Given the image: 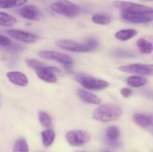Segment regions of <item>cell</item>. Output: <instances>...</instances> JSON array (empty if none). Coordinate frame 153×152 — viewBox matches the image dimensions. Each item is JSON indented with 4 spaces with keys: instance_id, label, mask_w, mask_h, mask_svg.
Here are the masks:
<instances>
[{
    "instance_id": "26",
    "label": "cell",
    "mask_w": 153,
    "mask_h": 152,
    "mask_svg": "<svg viewBox=\"0 0 153 152\" xmlns=\"http://www.w3.org/2000/svg\"><path fill=\"white\" fill-rule=\"evenodd\" d=\"M38 119L42 126L47 128V129H49L51 127V125H52V118H51V116H49L47 113H46V112L39 111Z\"/></svg>"
},
{
    "instance_id": "12",
    "label": "cell",
    "mask_w": 153,
    "mask_h": 152,
    "mask_svg": "<svg viewBox=\"0 0 153 152\" xmlns=\"http://www.w3.org/2000/svg\"><path fill=\"white\" fill-rule=\"evenodd\" d=\"M19 14L23 18L29 20L38 21L42 17L40 10L35 5L27 4L24 5L19 10Z\"/></svg>"
},
{
    "instance_id": "8",
    "label": "cell",
    "mask_w": 153,
    "mask_h": 152,
    "mask_svg": "<svg viewBox=\"0 0 153 152\" xmlns=\"http://www.w3.org/2000/svg\"><path fill=\"white\" fill-rule=\"evenodd\" d=\"M121 72L131 74H137L140 75H153V65L151 64H130L122 66L119 68Z\"/></svg>"
},
{
    "instance_id": "18",
    "label": "cell",
    "mask_w": 153,
    "mask_h": 152,
    "mask_svg": "<svg viewBox=\"0 0 153 152\" xmlns=\"http://www.w3.org/2000/svg\"><path fill=\"white\" fill-rule=\"evenodd\" d=\"M42 142L45 147H49L54 142L55 139V133L51 129L44 130L41 132Z\"/></svg>"
},
{
    "instance_id": "15",
    "label": "cell",
    "mask_w": 153,
    "mask_h": 152,
    "mask_svg": "<svg viewBox=\"0 0 153 152\" xmlns=\"http://www.w3.org/2000/svg\"><path fill=\"white\" fill-rule=\"evenodd\" d=\"M7 77L13 84L19 86H26L28 80L24 73L20 72H9L7 73Z\"/></svg>"
},
{
    "instance_id": "20",
    "label": "cell",
    "mask_w": 153,
    "mask_h": 152,
    "mask_svg": "<svg viewBox=\"0 0 153 152\" xmlns=\"http://www.w3.org/2000/svg\"><path fill=\"white\" fill-rule=\"evenodd\" d=\"M137 46L139 51L141 53L149 55L153 52V45L150 42L147 41L145 39H139L137 41Z\"/></svg>"
},
{
    "instance_id": "11",
    "label": "cell",
    "mask_w": 153,
    "mask_h": 152,
    "mask_svg": "<svg viewBox=\"0 0 153 152\" xmlns=\"http://www.w3.org/2000/svg\"><path fill=\"white\" fill-rule=\"evenodd\" d=\"M6 33L10 37H11L12 38L25 43H35L37 40V39H38V37L36 34H32V33L26 32V31H19V30L10 29L7 30Z\"/></svg>"
},
{
    "instance_id": "24",
    "label": "cell",
    "mask_w": 153,
    "mask_h": 152,
    "mask_svg": "<svg viewBox=\"0 0 153 152\" xmlns=\"http://www.w3.org/2000/svg\"><path fill=\"white\" fill-rule=\"evenodd\" d=\"M111 16L106 14H102V13L94 14V16H92L93 22L96 24H98V25H108V24L111 23Z\"/></svg>"
},
{
    "instance_id": "14",
    "label": "cell",
    "mask_w": 153,
    "mask_h": 152,
    "mask_svg": "<svg viewBox=\"0 0 153 152\" xmlns=\"http://www.w3.org/2000/svg\"><path fill=\"white\" fill-rule=\"evenodd\" d=\"M120 137V131L117 126H110L106 129L105 138L108 144L112 147L120 145L119 138Z\"/></svg>"
},
{
    "instance_id": "30",
    "label": "cell",
    "mask_w": 153,
    "mask_h": 152,
    "mask_svg": "<svg viewBox=\"0 0 153 152\" xmlns=\"http://www.w3.org/2000/svg\"><path fill=\"white\" fill-rule=\"evenodd\" d=\"M10 44H11V42H10V40L8 37H5L4 35L0 36V46H1V48L6 47V46H9Z\"/></svg>"
},
{
    "instance_id": "10",
    "label": "cell",
    "mask_w": 153,
    "mask_h": 152,
    "mask_svg": "<svg viewBox=\"0 0 153 152\" xmlns=\"http://www.w3.org/2000/svg\"><path fill=\"white\" fill-rule=\"evenodd\" d=\"M37 76L42 80L47 83H55L58 80L57 74L61 72L59 69L54 66H43L36 70Z\"/></svg>"
},
{
    "instance_id": "16",
    "label": "cell",
    "mask_w": 153,
    "mask_h": 152,
    "mask_svg": "<svg viewBox=\"0 0 153 152\" xmlns=\"http://www.w3.org/2000/svg\"><path fill=\"white\" fill-rule=\"evenodd\" d=\"M77 94L79 98L87 104H95V105L101 104V99L97 95H94V93L88 92L85 89H79L77 90Z\"/></svg>"
},
{
    "instance_id": "4",
    "label": "cell",
    "mask_w": 153,
    "mask_h": 152,
    "mask_svg": "<svg viewBox=\"0 0 153 152\" xmlns=\"http://www.w3.org/2000/svg\"><path fill=\"white\" fill-rule=\"evenodd\" d=\"M38 56L43 59L52 60V61L61 63L67 69H70L73 64V59L71 57L66 54L60 53V52H55V51H40L38 52Z\"/></svg>"
},
{
    "instance_id": "2",
    "label": "cell",
    "mask_w": 153,
    "mask_h": 152,
    "mask_svg": "<svg viewBox=\"0 0 153 152\" xmlns=\"http://www.w3.org/2000/svg\"><path fill=\"white\" fill-rule=\"evenodd\" d=\"M49 7L55 13L67 17H75L81 12L80 7L69 0H58L50 4Z\"/></svg>"
},
{
    "instance_id": "7",
    "label": "cell",
    "mask_w": 153,
    "mask_h": 152,
    "mask_svg": "<svg viewBox=\"0 0 153 152\" xmlns=\"http://www.w3.org/2000/svg\"><path fill=\"white\" fill-rule=\"evenodd\" d=\"M112 4L120 10L121 13H135V12L143 11L151 9L152 7L137 3L131 2V1H123V0H115L112 2Z\"/></svg>"
},
{
    "instance_id": "19",
    "label": "cell",
    "mask_w": 153,
    "mask_h": 152,
    "mask_svg": "<svg viewBox=\"0 0 153 152\" xmlns=\"http://www.w3.org/2000/svg\"><path fill=\"white\" fill-rule=\"evenodd\" d=\"M127 84L131 87H141L147 83V80L143 77L140 76H130L126 80Z\"/></svg>"
},
{
    "instance_id": "33",
    "label": "cell",
    "mask_w": 153,
    "mask_h": 152,
    "mask_svg": "<svg viewBox=\"0 0 153 152\" xmlns=\"http://www.w3.org/2000/svg\"><path fill=\"white\" fill-rule=\"evenodd\" d=\"M37 152H43V151H37Z\"/></svg>"
},
{
    "instance_id": "13",
    "label": "cell",
    "mask_w": 153,
    "mask_h": 152,
    "mask_svg": "<svg viewBox=\"0 0 153 152\" xmlns=\"http://www.w3.org/2000/svg\"><path fill=\"white\" fill-rule=\"evenodd\" d=\"M133 121L140 128L149 131L153 135V118L141 113H134L132 116Z\"/></svg>"
},
{
    "instance_id": "28",
    "label": "cell",
    "mask_w": 153,
    "mask_h": 152,
    "mask_svg": "<svg viewBox=\"0 0 153 152\" xmlns=\"http://www.w3.org/2000/svg\"><path fill=\"white\" fill-rule=\"evenodd\" d=\"M1 49L4 50L5 52H10V53H14V52H19L20 51L23 50L24 47L20 45H16L14 43H11L9 46H6V47L1 48Z\"/></svg>"
},
{
    "instance_id": "22",
    "label": "cell",
    "mask_w": 153,
    "mask_h": 152,
    "mask_svg": "<svg viewBox=\"0 0 153 152\" xmlns=\"http://www.w3.org/2000/svg\"><path fill=\"white\" fill-rule=\"evenodd\" d=\"M27 0H1L0 1V7L3 9L13 7H20L27 3Z\"/></svg>"
},
{
    "instance_id": "21",
    "label": "cell",
    "mask_w": 153,
    "mask_h": 152,
    "mask_svg": "<svg viewBox=\"0 0 153 152\" xmlns=\"http://www.w3.org/2000/svg\"><path fill=\"white\" fill-rule=\"evenodd\" d=\"M16 22L14 16L4 12H0V25L4 27H12Z\"/></svg>"
},
{
    "instance_id": "1",
    "label": "cell",
    "mask_w": 153,
    "mask_h": 152,
    "mask_svg": "<svg viewBox=\"0 0 153 152\" xmlns=\"http://www.w3.org/2000/svg\"><path fill=\"white\" fill-rule=\"evenodd\" d=\"M122 114L123 109L119 104H105L94 110L93 118L100 122H111L119 119Z\"/></svg>"
},
{
    "instance_id": "32",
    "label": "cell",
    "mask_w": 153,
    "mask_h": 152,
    "mask_svg": "<svg viewBox=\"0 0 153 152\" xmlns=\"http://www.w3.org/2000/svg\"><path fill=\"white\" fill-rule=\"evenodd\" d=\"M142 2H148V1H152L153 0H140Z\"/></svg>"
},
{
    "instance_id": "27",
    "label": "cell",
    "mask_w": 153,
    "mask_h": 152,
    "mask_svg": "<svg viewBox=\"0 0 153 152\" xmlns=\"http://www.w3.org/2000/svg\"><path fill=\"white\" fill-rule=\"evenodd\" d=\"M25 62H26V64L28 65V66H29L30 68L33 69H34L35 71L37 69H40V67L45 66L43 63L40 62V61H37V60L30 59V58L26 59Z\"/></svg>"
},
{
    "instance_id": "23",
    "label": "cell",
    "mask_w": 153,
    "mask_h": 152,
    "mask_svg": "<svg viewBox=\"0 0 153 152\" xmlns=\"http://www.w3.org/2000/svg\"><path fill=\"white\" fill-rule=\"evenodd\" d=\"M112 55L118 58H134L137 56L135 52L123 49H115L112 52Z\"/></svg>"
},
{
    "instance_id": "9",
    "label": "cell",
    "mask_w": 153,
    "mask_h": 152,
    "mask_svg": "<svg viewBox=\"0 0 153 152\" xmlns=\"http://www.w3.org/2000/svg\"><path fill=\"white\" fill-rule=\"evenodd\" d=\"M55 45L61 49L73 52H90L91 49L86 44L76 43L73 40H59L55 42Z\"/></svg>"
},
{
    "instance_id": "29",
    "label": "cell",
    "mask_w": 153,
    "mask_h": 152,
    "mask_svg": "<svg viewBox=\"0 0 153 152\" xmlns=\"http://www.w3.org/2000/svg\"><path fill=\"white\" fill-rule=\"evenodd\" d=\"M85 44L89 47V49H91V52H93V51H95L97 48L99 47V42L97 39L95 38H91L88 39L86 41Z\"/></svg>"
},
{
    "instance_id": "17",
    "label": "cell",
    "mask_w": 153,
    "mask_h": 152,
    "mask_svg": "<svg viewBox=\"0 0 153 152\" xmlns=\"http://www.w3.org/2000/svg\"><path fill=\"white\" fill-rule=\"evenodd\" d=\"M137 34V31L134 29H123L117 31L115 34V37L120 41H127L133 38Z\"/></svg>"
},
{
    "instance_id": "3",
    "label": "cell",
    "mask_w": 153,
    "mask_h": 152,
    "mask_svg": "<svg viewBox=\"0 0 153 152\" xmlns=\"http://www.w3.org/2000/svg\"><path fill=\"white\" fill-rule=\"evenodd\" d=\"M75 79L84 88H86L90 90H102L110 86V83L106 80L95 78L92 76L86 75L84 74L76 75L75 76Z\"/></svg>"
},
{
    "instance_id": "31",
    "label": "cell",
    "mask_w": 153,
    "mask_h": 152,
    "mask_svg": "<svg viewBox=\"0 0 153 152\" xmlns=\"http://www.w3.org/2000/svg\"><path fill=\"white\" fill-rule=\"evenodd\" d=\"M120 93L125 98H128L132 94V90L130 88H123L120 90Z\"/></svg>"
},
{
    "instance_id": "5",
    "label": "cell",
    "mask_w": 153,
    "mask_h": 152,
    "mask_svg": "<svg viewBox=\"0 0 153 152\" xmlns=\"http://www.w3.org/2000/svg\"><path fill=\"white\" fill-rule=\"evenodd\" d=\"M91 136L89 132L84 130L70 131L66 134L67 142L72 146L79 147L88 143L91 140Z\"/></svg>"
},
{
    "instance_id": "6",
    "label": "cell",
    "mask_w": 153,
    "mask_h": 152,
    "mask_svg": "<svg viewBox=\"0 0 153 152\" xmlns=\"http://www.w3.org/2000/svg\"><path fill=\"white\" fill-rule=\"evenodd\" d=\"M121 17L124 20L132 23H147L153 21V9L135 13H121Z\"/></svg>"
},
{
    "instance_id": "25",
    "label": "cell",
    "mask_w": 153,
    "mask_h": 152,
    "mask_svg": "<svg viewBox=\"0 0 153 152\" xmlns=\"http://www.w3.org/2000/svg\"><path fill=\"white\" fill-rule=\"evenodd\" d=\"M13 152H29L28 143L23 138L19 139L15 142L13 147Z\"/></svg>"
}]
</instances>
